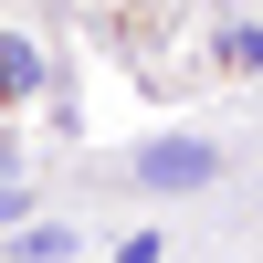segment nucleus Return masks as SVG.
<instances>
[{
  "instance_id": "39448f33",
  "label": "nucleus",
  "mask_w": 263,
  "mask_h": 263,
  "mask_svg": "<svg viewBox=\"0 0 263 263\" xmlns=\"http://www.w3.org/2000/svg\"><path fill=\"white\" fill-rule=\"evenodd\" d=\"M116 263H158V232H126V253Z\"/></svg>"
},
{
  "instance_id": "f257e3e1",
  "label": "nucleus",
  "mask_w": 263,
  "mask_h": 263,
  "mask_svg": "<svg viewBox=\"0 0 263 263\" xmlns=\"http://www.w3.org/2000/svg\"><path fill=\"white\" fill-rule=\"evenodd\" d=\"M126 179H147V190H200V179H221V147H211V137H147L137 158H126Z\"/></svg>"
},
{
  "instance_id": "7ed1b4c3",
  "label": "nucleus",
  "mask_w": 263,
  "mask_h": 263,
  "mask_svg": "<svg viewBox=\"0 0 263 263\" xmlns=\"http://www.w3.org/2000/svg\"><path fill=\"white\" fill-rule=\"evenodd\" d=\"M21 263H74V232H63V221H32V232H21Z\"/></svg>"
},
{
  "instance_id": "f03ea898",
  "label": "nucleus",
  "mask_w": 263,
  "mask_h": 263,
  "mask_svg": "<svg viewBox=\"0 0 263 263\" xmlns=\"http://www.w3.org/2000/svg\"><path fill=\"white\" fill-rule=\"evenodd\" d=\"M0 95H42V53L0 32Z\"/></svg>"
},
{
  "instance_id": "20e7f679",
  "label": "nucleus",
  "mask_w": 263,
  "mask_h": 263,
  "mask_svg": "<svg viewBox=\"0 0 263 263\" xmlns=\"http://www.w3.org/2000/svg\"><path fill=\"white\" fill-rule=\"evenodd\" d=\"M11 221H32V190H11V179H0V232H11Z\"/></svg>"
}]
</instances>
